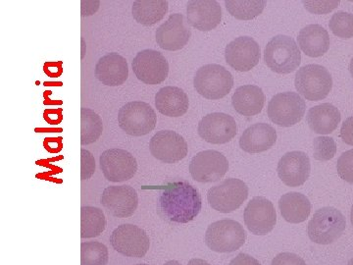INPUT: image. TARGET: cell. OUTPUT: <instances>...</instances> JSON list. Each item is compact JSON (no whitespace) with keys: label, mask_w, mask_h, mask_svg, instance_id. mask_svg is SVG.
I'll return each mask as SVG.
<instances>
[{"label":"cell","mask_w":353,"mask_h":265,"mask_svg":"<svg viewBox=\"0 0 353 265\" xmlns=\"http://www.w3.org/2000/svg\"><path fill=\"white\" fill-rule=\"evenodd\" d=\"M159 202L165 217L172 222L189 223L201 210V194L196 188L185 181L167 186Z\"/></svg>","instance_id":"cell-1"},{"label":"cell","mask_w":353,"mask_h":265,"mask_svg":"<svg viewBox=\"0 0 353 265\" xmlns=\"http://www.w3.org/2000/svg\"><path fill=\"white\" fill-rule=\"evenodd\" d=\"M264 61L276 73H292L301 65V50L294 39L279 35L267 43L264 50Z\"/></svg>","instance_id":"cell-2"},{"label":"cell","mask_w":353,"mask_h":265,"mask_svg":"<svg viewBox=\"0 0 353 265\" xmlns=\"http://www.w3.org/2000/svg\"><path fill=\"white\" fill-rule=\"evenodd\" d=\"M347 227L345 216L338 209L326 206L316 211L308 223L310 240L319 245H330L338 240Z\"/></svg>","instance_id":"cell-3"},{"label":"cell","mask_w":353,"mask_h":265,"mask_svg":"<svg viewBox=\"0 0 353 265\" xmlns=\"http://www.w3.org/2000/svg\"><path fill=\"white\" fill-rule=\"evenodd\" d=\"M196 92L208 99H223L234 86L233 75L224 66L208 64L197 70L194 79Z\"/></svg>","instance_id":"cell-4"},{"label":"cell","mask_w":353,"mask_h":265,"mask_svg":"<svg viewBox=\"0 0 353 265\" xmlns=\"http://www.w3.org/2000/svg\"><path fill=\"white\" fill-rule=\"evenodd\" d=\"M294 85L299 95L307 101H322L333 88V79L328 69L322 65L308 64L296 72Z\"/></svg>","instance_id":"cell-5"},{"label":"cell","mask_w":353,"mask_h":265,"mask_svg":"<svg viewBox=\"0 0 353 265\" xmlns=\"http://www.w3.org/2000/svg\"><path fill=\"white\" fill-rule=\"evenodd\" d=\"M246 233L240 223L223 219L212 223L206 230V246L216 253H233L245 243Z\"/></svg>","instance_id":"cell-6"},{"label":"cell","mask_w":353,"mask_h":265,"mask_svg":"<svg viewBox=\"0 0 353 265\" xmlns=\"http://www.w3.org/2000/svg\"><path fill=\"white\" fill-rule=\"evenodd\" d=\"M118 123L121 129L130 136L141 137L154 129L157 116L154 109L146 102H128L120 108Z\"/></svg>","instance_id":"cell-7"},{"label":"cell","mask_w":353,"mask_h":265,"mask_svg":"<svg viewBox=\"0 0 353 265\" xmlns=\"http://www.w3.org/2000/svg\"><path fill=\"white\" fill-rule=\"evenodd\" d=\"M305 110V101L294 92L276 95L268 104L269 118L281 127L294 126L301 122Z\"/></svg>","instance_id":"cell-8"},{"label":"cell","mask_w":353,"mask_h":265,"mask_svg":"<svg viewBox=\"0 0 353 265\" xmlns=\"http://www.w3.org/2000/svg\"><path fill=\"white\" fill-rule=\"evenodd\" d=\"M248 187L240 179L230 178L211 188L208 201L211 208L221 213H230L240 208L248 199Z\"/></svg>","instance_id":"cell-9"},{"label":"cell","mask_w":353,"mask_h":265,"mask_svg":"<svg viewBox=\"0 0 353 265\" xmlns=\"http://www.w3.org/2000/svg\"><path fill=\"white\" fill-rule=\"evenodd\" d=\"M110 243L116 252L128 257L141 259L150 250V237L136 225L123 224L111 234Z\"/></svg>","instance_id":"cell-10"},{"label":"cell","mask_w":353,"mask_h":265,"mask_svg":"<svg viewBox=\"0 0 353 265\" xmlns=\"http://www.w3.org/2000/svg\"><path fill=\"white\" fill-rule=\"evenodd\" d=\"M99 164L104 177L114 183L130 180L138 171V162L134 155L120 148H111L102 153Z\"/></svg>","instance_id":"cell-11"},{"label":"cell","mask_w":353,"mask_h":265,"mask_svg":"<svg viewBox=\"0 0 353 265\" xmlns=\"http://www.w3.org/2000/svg\"><path fill=\"white\" fill-rule=\"evenodd\" d=\"M229 162L223 153L217 150H204L192 158L190 164V175L197 182H217L226 175Z\"/></svg>","instance_id":"cell-12"},{"label":"cell","mask_w":353,"mask_h":265,"mask_svg":"<svg viewBox=\"0 0 353 265\" xmlns=\"http://www.w3.org/2000/svg\"><path fill=\"white\" fill-rule=\"evenodd\" d=\"M132 71L146 85L164 82L169 74V64L159 51L145 50L137 55L132 62Z\"/></svg>","instance_id":"cell-13"},{"label":"cell","mask_w":353,"mask_h":265,"mask_svg":"<svg viewBox=\"0 0 353 265\" xmlns=\"http://www.w3.org/2000/svg\"><path fill=\"white\" fill-rule=\"evenodd\" d=\"M150 150L153 157L164 164H176L188 155L187 141L178 132L164 130L150 139Z\"/></svg>","instance_id":"cell-14"},{"label":"cell","mask_w":353,"mask_h":265,"mask_svg":"<svg viewBox=\"0 0 353 265\" xmlns=\"http://www.w3.org/2000/svg\"><path fill=\"white\" fill-rule=\"evenodd\" d=\"M243 218L248 229L259 236L270 233L277 223V213L273 204L263 197H253L248 202Z\"/></svg>","instance_id":"cell-15"},{"label":"cell","mask_w":353,"mask_h":265,"mask_svg":"<svg viewBox=\"0 0 353 265\" xmlns=\"http://www.w3.org/2000/svg\"><path fill=\"white\" fill-rule=\"evenodd\" d=\"M236 123L226 113L214 112L204 116L199 124V134L201 139L213 145L229 143L236 137Z\"/></svg>","instance_id":"cell-16"},{"label":"cell","mask_w":353,"mask_h":265,"mask_svg":"<svg viewBox=\"0 0 353 265\" xmlns=\"http://www.w3.org/2000/svg\"><path fill=\"white\" fill-rule=\"evenodd\" d=\"M259 44L250 37H240L228 44L225 50L227 63L240 72H248L259 63Z\"/></svg>","instance_id":"cell-17"},{"label":"cell","mask_w":353,"mask_h":265,"mask_svg":"<svg viewBox=\"0 0 353 265\" xmlns=\"http://www.w3.org/2000/svg\"><path fill=\"white\" fill-rule=\"evenodd\" d=\"M101 202L115 217L127 218L136 213L139 197L136 190L130 186H110L102 193Z\"/></svg>","instance_id":"cell-18"},{"label":"cell","mask_w":353,"mask_h":265,"mask_svg":"<svg viewBox=\"0 0 353 265\" xmlns=\"http://www.w3.org/2000/svg\"><path fill=\"white\" fill-rule=\"evenodd\" d=\"M158 46L164 50H182L189 43L192 32L188 27L183 14H172L166 22L157 30Z\"/></svg>","instance_id":"cell-19"},{"label":"cell","mask_w":353,"mask_h":265,"mask_svg":"<svg viewBox=\"0 0 353 265\" xmlns=\"http://www.w3.org/2000/svg\"><path fill=\"white\" fill-rule=\"evenodd\" d=\"M278 175L282 182L289 187H299L310 176V159L305 153L290 152L281 157L278 164Z\"/></svg>","instance_id":"cell-20"},{"label":"cell","mask_w":353,"mask_h":265,"mask_svg":"<svg viewBox=\"0 0 353 265\" xmlns=\"http://www.w3.org/2000/svg\"><path fill=\"white\" fill-rule=\"evenodd\" d=\"M188 23L201 32L214 30L222 19V9L215 0H192L187 6Z\"/></svg>","instance_id":"cell-21"},{"label":"cell","mask_w":353,"mask_h":265,"mask_svg":"<svg viewBox=\"0 0 353 265\" xmlns=\"http://www.w3.org/2000/svg\"><path fill=\"white\" fill-rule=\"evenodd\" d=\"M95 76L99 82L109 87L123 85L129 77L126 58L116 52L104 55L95 66Z\"/></svg>","instance_id":"cell-22"},{"label":"cell","mask_w":353,"mask_h":265,"mask_svg":"<svg viewBox=\"0 0 353 265\" xmlns=\"http://www.w3.org/2000/svg\"><path fill=\"white\" fill-rule=\"evenodd\" d=\"M277 132L266 123H257L248 127L240 139V146L243 152L259 153L266 152L275 145Z\"/></svg>","instance_id":"cell-23"},{"label":"cell","mask_w":353,"mask_h":265,"mask_svg":"<svg viewBox=\"0 0 353 265\" xmlns=\"http://www.w3.org/2000/svg\"><path fill=\"white\" fill-rule=\"evenodd\" d=\"M155 106L160 113L168 117H181L189 110V97L182 88L165 87L155 95Z\"/></svg>","instance_id":"cell-24"},{"label":"cell","mask_w":353,"mask_h":265,"mask_svg":"<svg viewBox=\"0 0 353 265\" xmlns=\"http://www.w3.org/2000/svg\"><path fill=\"white\" fill-rule=\"evenodd\" d=\"M299 48L307 57H320L329 50L330 41L329 32L321 25L311 24L304 27L299 32Z\"/></svg>","instance_id":"cell-25"},{"label":"cell","mask_w":353,"mask_h":265,"mask_svg":"<svg viewBox=\"0 0 353 265\" xmlns=\"http://www.w3.org/2000/svg\"><path fill=\"white\" fill-rule=\"evenodd\" d=\"M234 110L243 116H254L261 112L265 104L263 90L257 86L245 85L236 88L232 97Z\"/></svg>","instance_id":"cell-26"},{"label":"cell","mask_w":353,"mask_h":265,"mask_svg":"<svg viewBox=\"0 0 353 265\" xmlns=\"http://www.w3.org/2000/svg\"><path fill=\"white\" fill-rule=\"evenodd\" d=\"M341 112L331 104H322L309 109L307 123L313 132L328 135L338 128L341 122Z\"/></svg>","instance_id":"cell-27"},{"label":"cell","mask_w":353,"mask_h":265,"mask_svg":"<svg viewBox=\"0 0 353 265\" xmlns=\"http://www.w3.org/2000/svg\"><path fill=\"white\" fill-rule=\"evenodd\" d=\"M279 208L287 222L297 224L307 219L311 213V204L307 197L292 192L281 197Z\"/></svg>","instance_id":"cell-28"},{"label":"cell","mask_w":353,"mask_h":265,"mask_svg":"<svg viewBox=\"0 0 353 265\" xmlns=\"http://www.w3.org/2000/svg\"><path fill=\"white\" fill-rule=\"evenodd\" d=\"M168 8L165 0H137L132 7V17L139 24L150 27L163 19Z\"/></svg>","instance_id":"cell-29"},{"label":"cell","mask_w":353,"mask_h":265,"mask_svg":"<svg viewBox=\"0 0 353 265\" xmlns=\"http://www.w3.org/2000/svg\"><path fill=\"white\" fill-rule=\"evenodd\" d=\"M105 227V215L101 208L94 206H83L81 208V237L83 239L101 236Z\"/></svg>","instance_id":"cell-30"},{"label":"cell","mask_w":353,"mask_h":265,"mask_svg":"<svg viewBox=\"0 0 353 265\" xmlns=\"http://www.w3.org/2000/svg\"><path fill=\"white\" fill-rule=\"evenodd\" d=\"M103 131L101 116L92 109H81V144L83 146L94 144Z\"/></svg>","instance_id":"cell-31"},{"label":"cell","mask_w":353,"mask_h":265,"mask_svg":"<svg viewBox=\"0 0 353 265\" xmlns=\"http://www.w3.org/2000/svg\"><path fill=\"white\" fill-rule=\"evenodd\" d=\"M227 10L232 16L239 20H252L263 12L266 1L253 0V1H241V0H228L225 1Z\"/></svg>","instance_id":"cell-32"},{"label":"cell","mask_w":353,"mask_h":265,"mask_svg":"<svg viewBox=\"0 0 353 265\" xmlns=\"http://www.w3.org/2000/svg\"><path fill=\"white\" fill-rule=\"evenodd\" d=\"M109 259L108 246L99 242H87L81 245V265H106Z\"/></svg>","instance_id":"cell-33"},{"label":"cell","mask_w":353,"mask_h":265,"mask_svg":"<svg viewBox=\"0 0 353 265\" xmlns=\"http://www.w3.org/2000/svg\"><path fill=\"white\" fill-rule=\"evenodd\" d=\"M330 29L334 36L341 39H350L353 37V14L339 11L332 16L329 23Z\"/></svg>","instance_id":"cell-34"},{"label":"cell","mask_w":353,"mask_h":265,"mask_svg":"<svg viewBox=\"0 0 353 265\" xmlns=\"http://www.w3.org/2000/svg\"><path fill=\"white\" fill-rule=\"evenodd\" d=\"M313 150H314L315 159L319 161H328L336 155V141L330 137H317L313 141Z\"/></svg>","instance_id":"cell-35"},{"label":"cell","mask_w":353,"mask_h":265,"mask_svg":"<svg viewBox=\"0 0 353 265\" xmlns=\"http://www.w3.org/2000/svg\"><path fill=\"white\" fill-rule=\"evenodd\" d=\"M336 170L345 182L353 184V150L343 153L338 159Z\"/></svg>","instance_id":"cell-36"},{"label":"cell","mask_w":353,"mask_h":265,"mask_svg":"<svg viewBox=\"0 0 353 265\" xmlns=\"http://www.w3.org/2000/svg\"><path fill=\"white\" fill-rule=\"evenodd\" d=\"M95 172V160L92 153L81 150V178L83 181L92 178Z\"/></svg>","instance_id":"cell-37"},{"label":"cell","mask_w":353,"mask_h":265,"mask_svg":"<svg viewBox=\"0 0 353 265\" xmlns=\"http://www.w3.org/2000/svg\"><path fill=\"white\" fill-rule=\"evenodd\" d=\"M303 3L310 12L325 14L336 8L340 1H304Z\"/></svg>","instance_id":"cell-38"},{"label":"cell","mask_w":353,"mask_h":265,"mask_svg":"<svg viewBox=\"0 0 353 265\" xmlns=\"http://www.w3.org/2000/svg\"><path fill=\"white\" fill-rule=\"evenodd\" d=\"M272 265H307L301 257L292 253H282L272 262Z\"/></svg>","instance_id":"cell-39"},{"label":"cell","mask_w":353,"mask_h":265,"mask_svg":"<svg viewBox=\"0 0 353 265\" xmlns=\"http://www.w3.org/2000/svg\"><path fill=\"white\" fill-rule=\"evenodd\" d=\"M341 138L347 145L353 146V116L343 122L341 129Z\"/></svg>","instance_id":"cell-40"},{"label":"cell","mask_w":353,"mask_h":265,"mask_svg":"<svg viewBox=\"0 0 353 265\" xmlns=\"http://www.w3.org/2000/svg\"><path fill=\"white\" fill-rule=\"evenodd\" d=\"M230 265H261L259 260L246 253H240L232 260Z\"/></svg>","instance_id":"cell-41"},{"label":"cell","mask_w":353,"mask_h":265,"mask_svg":"<svg viewBox=\"0 0 353 265\" xmlns=\"http://www.w3.org/2000/svg\"><path fill=\"white\" fill-rule=\"evenodd\" d=\"M81 6H82V16L85 17V16L94 15L99 10V1H85L83 0L81 2Z\"/></svg>","instance_id":"cell-42"},{"label":"cell","mask_w":353,"mask_h":265,"mask_svg":"<svg viewBox=\"0 0 353 265\" xmlns=\"http://www.w3.org/2000/svg\"><path fill=\"white\" fill-rule=\"evenodd\" d=\"M188 265H211L210 264H208L206 260L203 259H190L189 262V264Z\"/></svg>","instance_id":"cell-43"},{"label":"cell","mask_w":353,"mask_h":265,"mask_svg":"<svg viewBox=\"0 0 353 265\" xmlns=\"http://www.w3.org/2000/svg\"><path fill=\"white\" fill-rule=\"evenodd\" d=\"M164 265H182L180 262H176V260H170V262H167Z\"/></svg>","instance_id":"cell-44"},{"label":"cell","mask_w":353,"mask_h":265,"mask_svg":"<svg viewBox=\"0 0 353 265\" xmlns=\"http://www.w3.org/2000/svg\"><path fill=\"white\" fill-rule=\"evenodd\" d=\"M350 74H352V76L353 77V58L352 59V61H350Z\"/></svg>","instance_id":"cell-45"},{"label":"cell","mask_w":353,"mask_h":265,"mask_svg":"<svg viewBox=\"0 0 353 265\" xmlns=\"http://www.w3.org/2000/svg\"><path fill=\"white\" fill-rule=\"evenodd\" d=\"M350 221H352V224L353 226V206L352 208V213H350Z\"/></svg>","instance_id":"cell-46"},{"label":"cell","mask_w":353,"mask_h":265,"mask_svg":"<svg viewBox=\"0 0 353 265\" xmlns=\"http://www.w3.org/2000/svg\"><path fill=\"white\" fill-rule=\"evenodd\" d=\"M347 265H353V257L352 259L350 260V262H348Z\"/></svg>","instance_id":"cell-47"},{"label":"cell","mask_w":353,"mask_h":265,"mask_svg":"<svg viewBox=\"0 0 353 265\" xmlns=\"http://www.w3.org/2000/svg\"><path fill=\"white\" fill-rule=\"evenodd\" d=\"M137 265H148V264H137Z\"/></svg>","instance_id":"cell-48"}]
</instances>
